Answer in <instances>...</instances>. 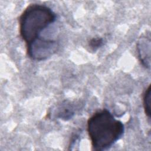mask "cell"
Returning <instances> with one entry per match:
<instances>
[{"instance_id": "obj_2", "label": "cell", "mask_w": 151, "mask_h": 151, "mask_svg": "<svg viewBox=\"0 0 151 151\" xmlns=\"http://www.w3.org/2000/svg\"><path fill=\"white\" fill-rule=\"evenodd\" d=\"M55 21L56 15L48 6L37 4L28 6L19 19V34L26 45L41 38V34Z\"/></svg>"}, {"instance_id": "obj_3", "label": "cell", "mask_w": 151, "mask_h": 151, "mask_svg": "<svg viewBox=\"0 0 151 151\" xmlns=\"http://www.w3.org/2000/svg\"><path fill=\"white\" fill-rule=\"evenodd\" d=\"M26 46L29 58L34 60L41 61L50 58L57 52L58 43L55 40L42 38Z\"/></svg>"}, {"instance_id": "obj_4", "label": "cell", "mask_w": 151, "mask_h": 151, "mask_svg": "<svg viewBox=\"0 0 151 151\" xmlns=\"http://www.w3.org/2000/svg\"><path fill=\"white\" fill-rule=\"evenodd\" d=\"M139 58L146 68H150V37L140 38L137 44Z\"/></svg>"}, {"instance_id": "obj_1", "label": "cell", "mask_w": 151, "mask_h": 151, "mask_svg": "<svg viewBox=\"0 0 151 151\" xmlns=\"http://www.w3.org/2000/svg\"><path fill=\"white\" fill-rule=\"evenodd\" d=\"M87 132L93 149L104 150L111 147L122 137L124 127L110 111L103 109L88 119Z\"/></svg>"}, {"instance_id": "obj_5", "label": "cell", "mask_w": 151, "mask_h": 151, "mask_svg": "<svg viewBox=\"0 0 151 151\" xmlns=\"http://www.w3.org/2000/svg\"><path fill=\"white\" fill-rule=\"evenodd\" d=\"M151 89L149 86L145 90L143 95V107L146 115L150 119L151 115Z\"/></svg>"}, {"instance_id": "obj_6", "label": "cell", "mask_w": 151, "mask_h": 151, "mask_svg": "<svg viewBox=\"0 0 151 151\" xmlns=\"http://www.w3.org/2000/svg\"><path fill=\"white\" fill-rule=\"evenodd\" d=\"M103 44V40L100 37H96L92 38L89 42L90 47L93 50H96L100 48Z\"/></svg>"}]
</instances>
